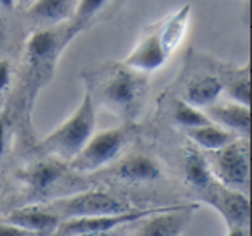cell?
I'll return each instance as SVG.
<instances>
[{"mask_svg": "<svg viewBox=\"0 0 252 236\" xmlns=\"http://www.w3.org/2000/svg\"><path fill=\"white\" fill-rule=\"evenodd\" d=\"M95 105L133 121L144 111L149 93L147 74L126 67L125 64L109 66L87 78V88Z\"/></svg>", "mask_w": 252, "mask_h": 236, "instance_id": "6da1fadb", "label": "cell"}, {"mask_svg": "<svg viewBox=\"0 0 252 236\" xmlns=\"http://www.w3.org/2000/svg\"><path fill=\"white\" fill-rule=\"evenodd\" d=\"M95 128H97V105L92 100L90 93L85 90L73 114H69V118L64 119L45 138L40 140L38 150L50 159L69 164L95 133Z\"/></svg>", "mask_w": 252, "mask_h": 236, "instance_id": "7a4b0ae2", "label": "cell"}, {"mask_svg": "<svg viewBox=\"0 0 252 236\" xmlns=\"http://www.w3.org/2000/svg\"><path fill=\"white\" fill-rule=\"evenodd\" d=\"M47 207L59 215L61 221L80 217H102V215H118L133 210L126 200L118 195L107 193L102 190L78 191V193L61 197L50 202Z\"/></svg>", "mask_w": 252, "mask_h": 236, "instance_id": "3957f363", "label": "cell"}, {"mask_svg": "<svg viewBox=\"0 0 252 236\" xmlns=\"http://www.w3.org/2000/svg\"><path fill=\"white\" fill-rule=\"evenodd\" d=\"M207 162L216 183L247 193L251 181V152L247 138H237L224 148L211 152Z\"/></svg>", "mask_w": 252, "mask_h": 236, "instance_id": "277c9868", "label": "cell"}, {"mask_svg": "<svg viewBox=\"0 0 252 236\" xmlns=\"http://www.w3.org/2000/svg\"><path fill=\"white\" fill-rule=\"evenodd\" d=\"M126 142H128L126 128H109L95 131L83 148L78 152V155L69 162V167L76 173H97L111 166L121 155Z\"/></svg>", "mask_w": 252, "mask_h": 236, "instance_id": "5b68a950", "label": "cell"}, {"mask_svg": "<svg viewBox=\"0 0 252 236\" xmlns=\"http://www.w3.org/2000/svg\"><path fill=\"white\" fill-rule=\"evenodd\" d=\"M164 207H156V208H133L130 212L118 215H102V217H80V219H66L61 221L57 231L54 236H83L92 235V233H100V231H111V229L125 228L128 224H133L142 219L149 217V215L156 214V212L162 210Z\"/></svg>", "mask_w": 252, "mask_h": 236, "instance_id": "8992f818", "label": "cell"}, {"mask_svg": "<svg viewBox=\"0 0 252 236\" xmlns=\"http://www.w3.org/2000/svg\"><path fill=\"white\" fill-rule=\"evenodd\" d=\"M197 208L199 204L166 205L162 210L142 219L140 228L133 236H182Z\"/></svg>", "mask_w": 252, "mask_h": 236, "instance_id": "52a82bcc", "label": "cell"}, {"mask_svg": "<svg viewBox=\"0 0 252 236\" xmlns=\"http://www.w3.org/2000/svg\"><path fill=\"white\" fill-rule=\"evenodd\" d=\"M63 43L61 35L54 30H38L32 33L25 45V59L30 73L42 80L43 74L52 71L61 56Z\"/></svg>", "mask_w": 252, "mask_h": 236, "instance_id": "ba28073f", "label": "cell"}, {"mask_svg": "<svg viewBox=\"0 0 252 236\" xmlns=\"http://www.w3.org/2000/svg\"><path fill=\"white\" fill-rule=\"evenodd\" d=\"M216 183V181H214ZM209 207H213L223 217L228 228H247L251 219V202L249 195L244 191H237L216 183L209 197L204 200Z\"/></svg>", "mask_w": 252, "mask_h": 236, "instance_id": "9c48e42d", "label": "cell"}, {"mask_svg": "<svg viewBox=\"0 0 252 236\" xmlns=\"http://www.w3.org/2000/svg\"><path fill=\"white\" fill-rule=\"evenodd\" d=\"M168 52L162 47L158 33H149L142 36L130 54L123 59V64L142 74H151L159 71L168 60Z\"/></svg>", "mask_w": 252, "mask_h": 236, "instance_id": "30bf717a", "label": "cell"}, {"mask_svg": "<svg viewBox=\"0 0 252 236\" xmlns=\"http://www.w3.org/2000/svg\"><path fill=\"white\" fill-rule=\"evenodd\" d=\"M2 221L23 228L26 231L36 233L40 236H54L61 224L59 215H56L47 205H25L14 208L2 217Z\"/></svg>", "mask_w": 252, "mask_h": 236, "instance_id": "8fae6325", "label": "cell"}, {"mask_svg": "<svg viewBox=\"0 0 252 236\" xmlns=\"http://www.w3.org/2000/svg\"><path fill=\"white\" fill-rule=\"evenodd\" d=\"M204 112L211 119V122L233 133L237 138L249 140V135H251V107L226 100L223 104L216 102V104L209 105L204 109Z\"/></svg>", "mask_w": 252, "mask_h": 236, "instance_id": "7c38bea8", "label": "cell"}, {"mask_svg": "<svg viewBox=\"0 0 252 236\" xmlns=\"http://www.w3.org/2000/svg\"><path fill=\"white\" fill-rule=\"evenodd\" d=\"M114 174L121 181L126 183H152L158 181L162 174L161 164L151 155L145 153H133V155L123 159L118 166L114 167Z\"/></svg>", "mask_w": 252, "mask_h": 236, "instance_id": "4fadbf2b", "label": "cell"}, {"mask_svg": "<svg viewBox=\"0 0 252 236\" xmlns=\"http://www.w3.org/2000/svg\"><path fill=\"white\" fill-rule=\"evenodd\" d=\"M64 176V164L56 159L36 160L19 171L18 177L35 193L52 188Z\"/></svg>", "mask_w": 252, "mask_h": 236, "instance_id": "5bb4252c", "label": "cell"}, {"mask_svg": "<svg viewBox=\"0 0 252 236\" xmlns=\"http://www.w3.org/2000/svg\"><path fill=\"white\" fill-rule=\"evenodd\" d=\"M76 4L78 0H33L26 14L38 26H56L73 18Z\"/></svg>", "mask_w": 252, "mask_h": 236, "instance_id": "9a60e30c", "label": "cell"}, {"mask_svg": "<svg viewBox=\"0 0 252 236\" xmlns=\"http://www.w3.org/2000/svg\"><path fill=\"white\" fill-rule=\"evenodd\" d=\"M223 90V78H220L218 74H200V76H195L189 81V85L185 87V98L183 100L204 111L206 107L220 100Z\"/></svg>", "mask_w": 252, "mask_h": 236, "instance_id": "2e32d148", "label": "cell"}, {"mask_svg": "<svg viewBox=\"0 0 252 236\" xmlns=\"http://www.w3.org/2000/svg\"><path fill=\"white\" fill-rule=\"evenodd\" d=\"M190 16H192V5L185 4L183 7L176 9L171 16H168L162 23L158 35L168 56H171L185 38L187 31H189Z\"/></svg>", "mask_w": 252, "mask_h": 236, "instance_id": "e0dca14e", "label": "cell"}, {"mask_svg": "<svg viewBox=\"0 0 252 236\" xmlns=\"http://www.w3.org/2000/svg\"><path fill=\"white\" fill-rule=\"evenodd\" d=\"M183 177L193 188L206 190L213 183V174L207 162V157L204 155L202 150L190 145L183 152Z\"/></svg>", "mask_w": 252, "mask_h": 236, "instance_id": "ac0fdd59", "label": "cell"}, {"mask_svg": "<svg viewBox=\"0 0 252 236\" xmlns=\"http://www.w3.org/2000/svg\"><path fill=\"white\" fill-rule=\"evenodd\" d=\"M187 138L192 142L193 147H197L202 152H218V150L224 148L226 145H230L231 142L237 140V136L233 133L226 131L221 126L214 124H206V126H199V128H192V129H185Z\"/></svg>", "mask_w": 252, "mask_h": 236, "instance_id": "d6986e66", "label": "cell"}, {"mask_svg": "<svg viewBox=\"0 0 252 236\" xmlns=\"http://www.w3.org/2000/svg\"><path fill=\"white\" fill-rule=\"evenodd\" d=\"M173 121L183 131L211 124V119L207 118V114L202 109L195 107V105L189 104L185 100H175V104H173Z\"/></svg>", "mask_w": 252, "mask_h": 236, "instance_id": "ffe728a7", "label": "cell"}, {"mask_svg": "<svg viewBox=\"0 0 252 236\" xmlns=\"http://www.w3.org/2000/svg\"><path fill=\"white\" fill-rule=\"evenodd\" d=\"M228 100L251 107V73L249 64H245L244 69H238L228 81H223Z\"/></svg>", "mask_w": 252, "mask_h": 236, "instance_id": "44dd1931", "label": "cell"}, {"mask_svg": "<svg viewBox=\"0 0 252 236\" xmlns=\"http://www.w3.org/2000/svg\"><path fill=\"white\" fill-rule=\"evenodd\" d=\"M109 2L111 0H78L76 9L73 12L74 31H81L92 19H95L107 7Z\"/></svg>", "mask_w": 252, "mask_h": 236, "instance_id": "7402d4cb", "label": "cell"}, {"mask_svg": "<svg viewBox=\"0 0 252 236\" xmlns=\"http://www.w3.org/2000/svg\"><path fill=\"white\" fill-rule=\"evenodd\" d=\"M12 83V66L7 59H0V95L7 91Z\"/></svg>", "mask_w": 252, "mask_h": 236, "instance_id": "603a6c76", "label": "cell"}, {"mask_svg": "<svg viewBox=\"0 0 252 236\" xmlns=\"http://www.w3.org/2000/svg\"><path fill=\"white\" fill-rule=\"evenodd\" d=\"M0 236H40V235L32 233V231H26V229L18 228V226L0 219Z\"/></svg>", "mask_w": 252, "mask_h": 236, "instance_id": "cb8c5ba5", "label": "cell"}, {"mask_svg": "<svg viewBox=\"0 0 252 236\" xmlns=\"http://www.w3.org/2000/svg\"><path fill=\"white\" fill-rule=\"evenodd\" d=\"M5 147H7V119L4 114H0V159L4 157Z\"/></svg>", "mask_w": 252, "mask_h": 236, "instance_id": "d4e9b609", "label": "cell"}, {"mask_svg": "<svg viewBox=\"0 0 252 236\" xmlns=\"http://www.w3.org/2000/svg\"><path fill=\"white\" fill-rule=\"evenodd\" d=\"M83 236H123V228H118V229H111V231L92 233V235H83Z\"/></svg>", "mask_w": 252, "mask_h": 236, "instance_id": "484cf974", "label": "cell"}, {"mask_svg": "<svg viewBox=\"0 0 252 236\" xmlns=\"http://www.w3.org/2000/svg\"><path fill=\"white\" fill-rule=\"evenodd\" d=\"M226 236H249L247 228H228Z\"/></svg>", "mask_w": 252, "mask_h": 236, "instance_id": "4316f807", "label": "cell"}, {"mask_svg": "<svg viewBox=\"0 0 252 236\" xmlns=\"http://www.w3.org/2000/svg\"><path fill=\"white\" fill-rule=\"evenodd\" d=\"M16 0H0V7L2 9H14L16 7Z\"/></svg>", "mask_w": 252, "mask_h": 236, "instance_id": "83f0119b", "label": "cell"}, {"mask_svg": "<svg viewBox=\"0 0 252 236\" xmlns=\"http://www.w3.org/2000/svg\"><path fill=\"white\" fill-rule=\"evenodd\" d=\"M4 42H5V28H4V25L0 23V47L4 45Z\"/></svg>", "mask_w": 252, "mask_h": 236, "instance_id": "f1b7e54d", "label": "cell"}, {"mask_svg": "<svg viewBox=\"0 0 252 236\" xmlns=\"http://www.w3.org/2000/svg\"><path fill=\"white\" fill-rule=\"evenodd\" d=\"M16 2H21V4H25V5H26V7H28V5H30V4H32L33 0H16Z\"/></svg>", "mask_w": 252, "mask_h": 236, "instance_id": "f546056e", "label": "cell"}]
</instances>
